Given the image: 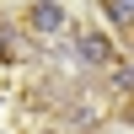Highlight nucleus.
I'll list each match as a JSON object with an SVG mask.
<instances>
[{
	"label": "nucleus",
	"instance_id": "nucleus-1",
	"mask_svg": "<svg viewBox=\"0 0 134 134\" xmlns=\"http://www.w3.org/2000/svg\"><path fill=\"white\" fill-rule=\"evenodd\" d=\"M27 27L43 32V38H54V32L64 27V5H59V0H38V5L27 11Z\"/></svg>",
	"mask_w": 134,
	"mask_h": 134
},
{
	"label": "nucleus",
	"instance_id": "nucleus-2",
	"mask_svg": "<svg viewBox=\"0 0 134 134\" xmlns=\"http://www.w3.org/2000/svg\"><path fill=\"white\" fill-rule=\"evenodd\" d=\"M75 54H81L86 64H113V43H107L102 32H81V43H75Z\"/></svg>",
	"mask_w": 134,
	"mask_h": 134
},
{
	"label": "nucleus",
	"instance_id": "nucleus-4",
	"mask_svg": "<svg viewBox=\"0 0 134 134\" xmlns=\"http://www.w3.org/2000/svg\"><path fill=\"white\" fill-rule=\"evenodd\" d=\"M0 54H11V48H5V32H0Z\"/></svg>",
	"mask_w": 134,
	"mask_h": 134
},
{
	"label": "nucleus",
	"instance_id": "nucleus-3",
	"mask_svg": "<svg viewBox=\"0 0 134 134\" xmlns=\"http://www.w3.org/2000/svg\"><path fill=\"white\" fill-rule=\"evenodd\" d=\"M102 11H107L113 27H134V5H129V0H102Z\"/></svg>",
	"mask_w": 134,
	"mask_h": 134
}]
</instances>
